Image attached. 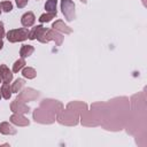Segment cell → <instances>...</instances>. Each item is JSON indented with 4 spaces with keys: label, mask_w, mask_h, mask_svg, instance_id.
Returning <instances> with one entry per match:
<instances>
[{
    "label": "cell",
    "mask_w": 147,
    "mask_h": 147,
    "mask_svg": "<svg viewBox=\"0 0 147 147\" xmlns=\"http://www.w3.org/2000/svg\"><path fill=\"white\" fill-rule=\"evenodd\" d=\"M1 96H2V95H1V91H0V99H1Z\"/></svg>",
    "instance_id": "23"
},
{
    "label": "cell",
    "mask_w": 147,
    "mask_h": 147,
    "mask_svg": "<svg viewBox=\"0 0 147 147\" xmlns=\"http://www.w3.org/2000/svg\"><path fill=\"white\" fill-rule=\"evenodd\" d=\"M0 91H1V95H2L3 99H6V100L10 99L13 92H11V86L9 85V83H3L1 88H0Z\"/></svg>",
    "instance_id": "10"
},
{
    "label": "cell",
    "mask_w": 147,
    "mask_h": 147,
    "mask_svg": "<svg viewBox=\"0 0 147 147\" xmlns=\"http://www.w3.org/2000/svg\"><path fill=\"white\" fill-rule=\"evenodd\" d=\"M56 16V13H47V14H42L39 17V22L40 23H45V22H49L52 18H54Z\"/></svg>",
    "instance_id": "16"
},
{
    "label": "cell",
    "mask_w": 147,
    "mask_h": 147,
    "mask_svg": "<svg viewBox=\"0 0 147 147\" xmlns=\"http://www.w3.org/2000/svg\"><path fill=\"white\" fill-rule=\"evenodd\" d=\"M80 1H82L83 3H86V2H87V0H80Z\"/></svg>",
    "instance_id": "21"
},
{
    "label": "cell",
    "mask_w": 147,
    "mask_h": 147,
    "mask_svg": "<svg viewBox=\"0 0 147 147\" xmlns=\"http://www.w3.org/2000/svg\"><path fill=\"white\" fill-rule=\"evenodd\" d=\"M33 52H34V47L33 46H31V45H23L21 47V49H20V55H21V57L25 59V57L30 56Z\"/></svg>",
    "instance_id": "11"
},
{
    "label": "cell",
    "mask_w": 147,
    "mask_h": 147,
    "mask_svg": "<svg viewBox=\"0 0 147 147\" xmlns=\"http://www.w3.org/2000/svg\"><path fill=\"white\" fill-rule=\"evenodd\" d=\"M51 40L55 41V44L57 46H61L62 41H63V36L60 32H57L56 30H54V29H47L46 36H45V44L51 41Z\"/></svg>",
    "instance_id": "4"
},
{
    "label": "cell",
    "mask_w": 147,
    "mask_h": 147,
    "mask_svg": "<svg viewBox=\"0 0 147 147\" xmlns=\"http://www.w3.org/2000/svg\"><path fill=\"white\" fill-rule=\"evenodd\" d=\"M36 21V17H34V14L32 11H28L25 13L22 17H21V23L24 28H29V26H32L33 23Z\"/></svg>",
    "instance_id": "8"
},
{
    "label": "cell",
    "mask_w": 147,
    "mask_h": 147,
    "mask_svg": "<svg viewBox=\"0 0 147 147\" xmlns=\"http://www.w3.org/2000/svg\"><path fill=\"white\" fill-rule=\"evenodd\" d=\"M0 132L2 134H16V129L8 122H2L0 123Z\"/></svg>",
    "instance_id": "9"
},
{
    "label": "cell",
    "mask_w": 147,
    "mask_h": 147,
    "mask_svg": "<svg viewBox=\"0 0 147 147\" xmlns=\"http://www.w3.org/2000/svg\"><path fill=\"white\" fill-rule=\"evenodd\" d=\"M28 37H29V30L26 28L14 29V30H9L7 32V39L10 42L23 41V40L28 39Z\"/></svg>",
    "instance_id": "1"
},
{
    "label": "cell",
    "mask_w": 147,
    "mask_h": 147,
    "mask_svg": "<svg viewBox=\"0 0 147 147\" xmlns=\"http://www.w3.org/2000/svg\"><path fill=\"white\" fill-rule=\"evenodd\" d=\"M10 122H11L13 124L18 125V126H26V125H29V123H30L26 117H24L23 115H21V114H18V113L13 114V115L10 116Z\"/></svg>",
    "instance_id": "5"
},
{
    "label": "cell",
    "mask_w": 147,
    "mask_h": 147,
    "mask_svg": "<svg viewBox=\"0 0 147 147\" xmlns=\"http://www.w3.org/2000/svg\"><path fill=\"white\" fill-rule=\"evenodd\" d=\"M24 65H25V60H24V57L18 59L17 61H15V63H14V65H13V72H18L22 68H24Z\"/></svg>",
    "instance_id": "14"
},
{
    "label": "cell",
    "mask_w": 147,
    "mask_h": 147,
    "mask_svg": "<svg viewBox=\"0 0 147 147\" xmlns=\"http://www.w3.org/2000/svg\"><path fill=\"white\" fill-rule=\"evenodd\" d=\"M0 75L2 83H10L13 80V74L6 64H0Z\"/></svg>",
    "instance_id": "7"
},
{
    "label": "cell",
    "mask_w": 147,
    "mask_h": 147,
    "mask_svg": "<svg viewBox=\"0 0 147 147\" xmlns=\"http://www.w3.org/2000/svg\"><path fill=\"white\" fill-rule=\"evenodd\" d=\"M0 83H2V79H1V75H0Z\"/></svg>",
    "instance_id": "22"
},
{
    "label": "cell",
    "mask_w": 147,
    "mask_h": 147,
    "mask_svg": "<svg viewBox=\"0 0 147 147\" xmlns=\"http://www.w3.org/2000/svg\"><path fill=\"white\" fill-rule=\"evenodd\" d=\"M61 9L67 21H72L76 18L75 14V3L72 0H61Z\"/></svg>",
    "instance_id": "2"
},
{
    "label": "cell",
    "mask_w": 147,
    "mask_h": 147,
    "mask_svg": "<svg viewBox=\"0 0 147 147\" xmlns=\"http://www.w3.org/2000/svg\"><path fill=\"white\" fill-rule=\"evenodd\" d=\"M0 14H1V9H0Z\"/></svg>",
    "instance_id": "24"
},
{
    "label": "cell",
    "mask_w": 147,
    "mask_h": 147,
    "mask_svg": "<svg viewBox=\"0 0 147 147\" xmlns=\"http://www.w3.org/2000/svg\"><path fill=\"white\" fill-rule=\"evenodd\" d=\"M46 31H47V28H44L42 25H37L34 26L31 31H29V39L30 40H39L40 42H44L45 44V36H46Z\"/></svg>",
    "instance_id": "3"
},
{
    "label": "cell",
    "mask_w": 147,
    "mask_h": 147,
    "mask_svg": "<svg viewBox=\"0 0 147 147\" xmlns=\"http://www.w3.org/2000/svg\"><path fill=\"white\" fill-rule=\"evenodd\" d=\"M22 75L24 78H28V79H33L36 76H37V71L31 68V67H25L23 70H22Z\"/></svg>",
    "instance_id": "12"
},
{
    "label": "cell",
    "mask_w": 147,
    "mask_h": 147,
    "mask_svg": "<svg viewBox=\"0 0 147 147\" xmlns=\"http://www.w3.org/2000/svg\"><path fill=\"white\" fill-rule=\"evenodd\" d=\"M5 36V28H3V23L0 22V38H2Z\"/></svg>",
    "instance_id": "19"
},
{
    "label": "cell",
    "mask_w": 147,
    "mask_h": 147,
    "mask_svg": "<svg viewBox=\"0 0 147 147\" xmlns=\"http://www.w3.org/2000/svg\"><path fill=\"white\" fill-rule=\"evenodd\" d=\"M28 1L29 0H15V2H16V5H17L18 8H24L26 6Z\"/></svg>",
    "instance_id": "18"
},
{
    "label": "cell",
    "mask_w": 147,
    "mask_h": 147,
    "mask_svg": "<svg viewBox=\"0 0 147 147\" xmlns=\"http://www.w3.org/2000/svg\"><path fill=\"white\" fill-rule=\"evenodd\" d=\"M52 28H53L54 30H56V31H59V32H62V33H65V34H70V33L72 32L71 28H69L68 25H65V24L63 23V21H61V20L55 21V22L53 23Z\"/></svg>",
    "instance_id": "6"
},
{
    "label": "cell",
    "mask_w": 147,
    "mask_h": 147,
    "mask_svg": "<svg viewBox=\"0 0 147 147\" xmlns=\"http://www.w3.org/2000/svg\"><path fill=\"white\" fill-rule=\"evenodd\" d=\"M23 85H24V80H23L22 78H17V79L15 80V83L11 85V92L17 93V92L23 87Z\"/></svg>",
    "instance_id": "15"
},
{
    "label": "cell",
    "mask_w": 147,
    "mask_h": 147,
    "mask_svg": "<svg viewBox=\"0 0 147 147\" xmlns=\"http://www.w3.org/2000/svg\"><path fill=\"white\" fill-rule=\"evenodd\" d=\"M0 6H1V9H2L5 13H9V11H11V9H13V3H11L10 1H1Z\"/></svg>",
    "instance_id": "17"
},
{
    "label": "cell",
    "mask_w": 147,
    "mask_h": 147,
    "mask_svg": "<svg viewBox=\"0 0 147 147\" xmlns=\"http://www.w3.org/2000/svg\"><path fill=\"white\" fill-rule=\"evenodd\" d=\"M2 47H3V41H2V38H0V51L2 49Z\"/></svg>",
    "instance_id": "20"
},
{
    "label": "cell",
    "mask_w": 147,
    "mask_h": 147,
    "mask_svg": "<svg viewBox=\"0 0 147 147\" xmlns=\"http://www.w3.org/2000/svg\"><path fill=\"white\" fill-rule=\"evenodd\" d=\"M57 0H47L45 3V9L47 13H56Z\"/></svg>",
    "instance_id": "13"
}]
</instances>
